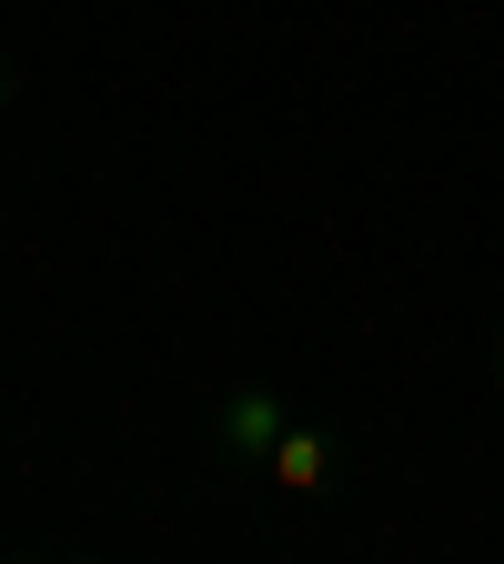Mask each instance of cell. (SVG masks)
<instances>
[{
  "label": "cell",
  "instance_id": "2",
  "mask_svg": "<svg viewBox=\"0 0 504 564\" xmlns=\"http://www.w3.org/2000/svg\"><path fill=\"white\" fill-rule=\"evenodd\" d=\"M233 434H243V444H272V434H282V413L253 393V403H233Z\"/></svg>",
  "mask_w": 504,
  "mask_h": 564
},
{
  "label": "cell",
  "instance_id": "1",
  "mask_svg": "<svg viewBox=\"0 0 504 564\" xmlns=\"http://www.w3.org/2000/svg\"><path fill=\"white\" fill-rule=\"evenodd\" d=\"M272 474L293 484V494H313V484H323V444H313V434H272Z\"/></svg>",
  "mask_w": 504,
  "mask_h": 564
}]
</instances>
